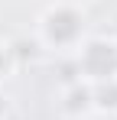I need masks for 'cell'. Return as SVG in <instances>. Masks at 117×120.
I'll list each match as a JSON object with an SVG mask.
<instances>
[{"instance_id":"obj_7","label":"cell","mask_w":117,"mask_h":120,"mask_svg":"<svg viewBox=\"0 0 117 120\" xmlns=\"http://www.w3.org/2000/svg\"><path fill=\"white\" fill-rule=\"evenodd\" d=\"M78 3H81V0H78Z\"/></svg>"},{"instance_id":"obj_2","label":"cell","mask_w":117,"mask_h":120,"mask_svg":"<svg viewBox=\"0 0 117 120\" xmlns=\"http://www.w3.org/2000/svg\"><path fill=\"white\" fill-rule=\"evenodd\" d=\"M78 78H85L88 84L117 75V39H101V36H88L81 42V49L75 52Z\"/></svg>"},{"instance_id":"obj_6","label":"cell","mask_w":117,"mask_h":120,"mask_svg":"<svg viewBox=\"0 0 117 120\" xmlns=\"http://www.w3.org/2000/svg\"><path fill=\"white\" fill-rule=\"evenodd\" d=\"M10 114H13V101H10V94L0 88V120H10Z\"/></svg>"},{"instance_id":"obj_1","label":"cell","mask_w":117,"mask_h":120,"mask_svg":"<svg viewBox=\"0 0 117 120\" xmlns=\"http://www.w3.org/2000/svg\"><path fill=\"white\" fill-rule=\"evenodd\" d=\"M36 36L52 52H78L88 39V16L78 0H55L36 20Z\"/></svg>"},{"instance_id":"obj_3","label":"cell","mask_w":117,"mask_h":120,"mask_svg":"<svg viewBox=\"0 0 117 120\" xmlns=\"http://www.w3.org/2000/svg\"><path fill=\"white\" fill-rule=\"evenodd\" d=\"M58 110L65 117H85L94 110L91 104V84L85 78H72L62 84V94H58Z\"/></svg>"},{"instance_id":"obj_5","label":"cell","mask_w":117,"mask_h":120,"mask_svg":"<svg viewBox=\"0 0 117 120\" xmlns=\"http://www.w3.org/2000/svg\"><path fill=\"white\" fill-rule=\"evenodd\" d=\"M16 68H20V55H16V49H13V42L0 39V84L13 78Z\"/></svg>"},{"instance_id":"obj_4","label":"cell","mask_w":117,"mask_h":120,"mask_svg":"<svg viewBox=\"0 0 117 120\" xmlns=\"http://www.w3.org/2000/svg\"><path fill=\"white\" fill-rule=\"evenodd\" d=\"M91 104L101 114H117V75L91 84Z\"/></svg>"},{"instance_id":"obj_8","label":"cell","mask_w":117,"mask_h":120,"mask_svg":"<svg viewBox=\"0 0 117 120\" xmlns=\"http://www.w3.org/2000/svg\"><path fill=\"white\" fill-rule=\"evenodd\" d=\"M114 33H117V29H114Z\"/></svg>"}]
</instances>
